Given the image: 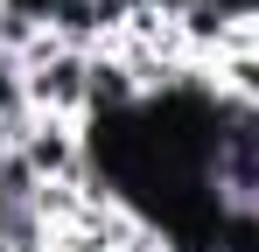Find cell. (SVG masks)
Segmentation results:
<instances>
[{"instance_id":"cell-1","label":"cell","mask_w":259,"mask_h":252,"mask_svg":"<svg viewBox=\"0 0 259 252\" xmlns=\"http://www.w3.org/2000/svg\"><path fill=\"white\" fill-rule=\"evenodd\" d=\"M28 175L42 189H84L91 182V154H84V119H28L14 140H7Z\"/></svg>"},{"instance_id":"cell-2","label":"cell","mask_w":259,"mask_h":252,"mask_svg":"<svg viewBox=\"0 0 259 252\" xmlns=\"http://www.w3.org/2000/svg\"><path fill=\"white\" fill-rule=\"evenodd\" d=\"M21 70H28V112L35 119H84V77H91L84 49H63L56 35H42Z\"/></svg>"},{"instance_id":"cell-3","label":"cell","mask_w":259,"mask_h":252,"mask_svg":"<svg viewBox=\"0 0 259 252\" xmlns=\"http://www.w3.org/2000/svg\"><path fill=\"white\" fill-rule=\"evenodd\" d=\"M147 98V84L133 70L126 56L105 42V49H91V77H84V119H126L133 105Z\"/></svg>"},{"instance_id":"cell-4","label":"cell","mask_w":259,"mask_h":252,"mask_svg":"<svg viewBox=\"0 0 259 252\" xmlns=\"http://www.w3.org/2000/svg\"><path fill=\"white\" fill-rule=\"evenodd\" d=\"M28 119H35V112H28V70H21L14 56H0V140H14Z\"/></svg>"},{"instance_id":"cell-5","label":"cell","mask_w":259,"mask_h":252,"mask_svg":"<svg viewBox=\"0 0 259 252\" xmlns=\"http://www.w3.org/2000/svg\"><path fill=\"white\" fill-rule=\"evenodd\" d=\"M35 196H42V182L28 175V161L14 147H0V210H28Z\"/></svg>"},{"instance_id":"cell-6","label":"cell","mask_w":259,"mask_h":252,"mask_svg":"<svg viewBox=\"0 0 259 252\" xmlns=\"http://www.w3.org/2000/svg\"><path fill=\"white\" fill-rule=\"evenodd\" d=\"M56 7H63V0H0V14H14V21H21V28H35V35H49Z\"/></svg>"},{"instance_id":"cell-7","label":"cell","mask_w":259,"mask_h":252,"mask_svg":"<svg viewBox=\"0 0 259 252\" xmlns=\"http://www.w3.org/2000/svg\"><path fill=\"white\" fill-rule=\"evenodd\" d=\"M0 147H7V140H0Z\"/></svg>"}]
</instances>
